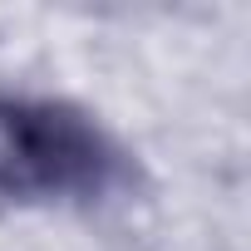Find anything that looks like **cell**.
Listing matches in <instances>:
<instances>
[{
    "label": "cell",
    "instance_id": "cell-1",
    "mask_svg": "<svg viewBox=\"0 0 251 251\" xmlns=\"http://www.w3.org/2000/svg\"><path fill=\"white\" fill-rule=\"evenodd\" d=\"M128 163L103 123L64 99L0 94V202L50 207V202H99Z\"/></svg>",
    "mask_w": 251,
    "mask_h": 251
}]
</instances>
